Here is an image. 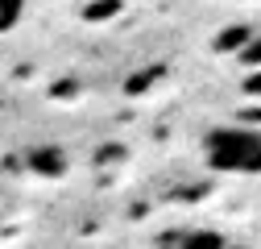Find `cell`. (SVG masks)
<instances>
[{
	"mask_svg": "<svg viewBox=\"0 0 261 249\" xmlns=\"http://www.w3.org/2000/svg\"><path fill=\"white\" fill-rule=\"evenodd\" d=\"M203 162L220 175H261V129L220 124L203 137Z\"/></svg>",
	"mask_w": 261,
	"mask_h": 249,
	"instance_id": "cell-1",
	"label": "cell"
},
{
	"mask_svg": "<svg viewBox=\"0 0 261 249\" xmlns=\"http://www.w3.org/2000/svg\"><path fill=\"white\" fill-rule=\"evenodd\" d=\"M224 233L216 229H187V233H174L166 237V249H224Z\"/></svg>",
	"mask_w": 261,
	"mask_h": 249,
	"instance_id": "cell-2",
	"label": "cell"
},
{
	"mask_svg": "<svg viewBox=\"0 0 261 249\" xmlns=\"http://www.w3.org/2000/svg\"><path fill=\"white\" fill-rule=\"evenodd\" d=\"M29 166H34L38 175H46V179H58V175H67V154L54 150V145L34 150V154H29Z\"/></svg>",
	"mask_w": 261,
	"mask_h": 249,
	"instance_id": "cell-3",
	"label": "cell"
},
{
	"mask_svg": "<svg viewBox=\"0 0 261 249\" xmlns=\"http://www.w3.org/2000/svg\"><path fill=\"white\" fill-rule=\"evenodd\" d=\"M237 62H241V67H253V71H261V34H249V42L237 50Z\"/></svg>",
	"mask_w": 261,
	"mask_h": 249,
	"instance_id": "cell-4",
	"label": "cell"
},
{
	"mask_svg": "<svg viewBox=\"0 0 261 249\" xmlns=\"http://www.w3.org/2000/svg\"><path fill=\"white\" fill-rule=\"evenodd\" d=\"M21 17H25V5H17V0H0V34L17 29Z\"/></svg>",
	"mask_w": 261,
	"mask_h": 249,
	"instance_id": "cell-5",
	"label": "cell"
},
{
	"mask_svg": "<svg viewBox=\"0 0 261 249\" xmlns=\"http://www.w3.org/2000/svg\"><path fill=\"white\" fill-rule=\"evenodd\" d=\"M116 13H120V5H83L79 9L83 21H104V17H116Z\"/></svg>",
	"mask_w": 261,
	"mask_h": 249,
	"instance_id": "cell-6",
	"label": "cell"
},
{
	"mask_svg": "<svg viewBox=\"0 0 261 249\" xmlns=\"http://www.w3.org/2000/svg\"><path fill=\"white\" fill-rule=\"evenodd\" d=\"M241 91H245V96H261V71H253V75H245V83H241Z\"/></svg>",
	"mask_w": 261,
	"mask_h": 249,
	"instance_id": "cell-7",
	"label": "cell"
},
{
	"mask_svg": "<svg viewBox=\"0 0 261 249\" xmlns=\"http://www.w3.org/2000/svg\"><path fill=\"white\" fill-rule=\"evenodd\" d=\"M224 249H245V245H224Z\"/></svg>",
	"mask_w": 261,
	"mask_h": 249,
	"instance_id": "cell-8",
	"label": "cell"
}]
</instances>
